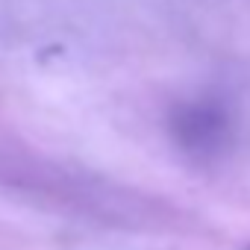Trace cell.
<instances>
[{"mask_svg":"<svg viewBox=\"0 0 250 250\" xmlns=\"http://www.w3.org/2000/svg\"><path fill=\"white\" fill-rule=\"evenodd\" d=\"M0 183L21 194H33L39 200H50L59 209H74L83 215L121 212L118 194L106 186L15 147H0Z\"/></svg>","mask_w":250,"mask_h":250,"instance_id":"cell-1","label":"cell"},{"mask_svg":"<svg viewBox=\"0 0 250 250\" xmlns=\"http://www.w3.org/2000/svg\"><path fill=\"white\" fill-rule=\"evenodd\" d=\"M168 136L174 147L194 162H218L229 153L235 124L218 97H188L168 112Z\"/></svg>","mask_w":250,"mask_h":250,"instance_id":"cell-2","label":"cell"}]
</instances>
